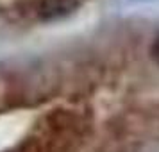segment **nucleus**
<instances>
[{"mask_svg":"<svg viewBox=\"0 0 159 152\" xmlns=\"http://www.w3.org/2000/svg\"><path fill=\"white\" fill-rule=\"evenodd\" d=\"M150 56H152V59L156 61L159 65V38L152 43V47H150Z\"/></svg>","mask_w":159,"mask_h":152,"instance_id":"f257e3e1","label":"nucleus"}]
</instances>
